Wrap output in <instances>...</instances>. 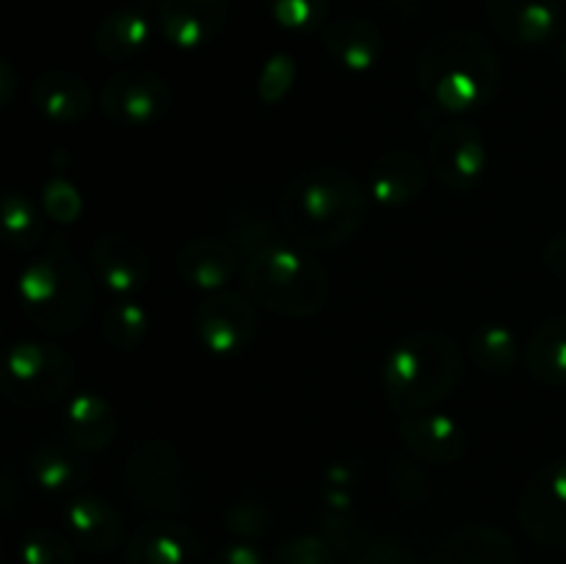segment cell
I'll list each match as a JSON object with an SVG mask.
<instances>
[{
  "mask_svg": "<svg viewBox=\"0 0 566 564\" xmlns=\"http://www.w3.org/2000/svg\"><path fill=\"white\" fill-rule=\"evenodd\" d=\"M241 252L224 238L202 236L188 241L177 254V276L193 291L216 293L224 291L227 282L235 276Z\"/></svg>",
  "mask_w": 566,
  "mask_h": 564,
  "instance_id": "e0dca14e",
  "label": "cell"
},
{
  "mask_svg": "<svg viewBox=\"0 0 566 564\" xmlns=\"http://www.w3.org/2000/svg\"><path fill=\"white\" fill-rule=\"evenodd\" d=\"M517 520L525 534L545 547H566V457L547 462L517 503Z\"/></svg>",
  "mask_w": 566,
  "mask_h": 564,
  "instance_id": "9c48e42d",
  "label": "cell"
},
{
  "mask_svg": "<svg viewBox=\"0 0 566 564\" xmlns=\"http://www.w3.org/2000/svg\"><path fill=\"white\" fill-rule=\"evenodd\" d=\"M11 94H14V66L9 59L0 61V103L9 105Z\"/></svg>",
  "mask_w": 566,
  "mask_h": 564,
  "instance_id": "60d3db41",
  "label": "cell"
},
{
  "mask_svg": "<svg viewBox=\"0 0 566 564\" xmlns=\"http://www.w3.org/2000/svg\"><path fill=\"white\" fill-rule=\"evenodd\" d=\"M426 97L442 111L468 114L484 108L501 86V59L475 31H446L431 39L418 61Z\"/></svg>",
  "mask_w": 566,
  "mask_h": 564,
  "instance_id": "7a4b0ae2",
  "label": "cell"
},
{
  "mask_svg": "<svg viewBox=\"0 0 566 564\" xmlns=\"http://www.w3.org/2000/svg\"><path fill=\"white\" fill-rule=\"evenodd\" d=\"M271 17L291 33H310L324 25L329 0H265Z\"/></svg>",
  "mask_w": 566,
  "mask_h": 564,
  "instance_id": "4dcf8cb0",
  "label": "cell"
},
{
  "mask_svg": "<svg viewBox=\"0 0 566 564\" xmlns=\"http://www.w3.org/2000/svg\"><path fill=\"white\" fill-rule=\"evenodd\" d=\"M127 564H205L199 536L175 520H155L127 540Z\"/></svg>",
  "mask_w": 566,
  "mask_h": 564,
  "instance_id": "2e32d148",
  "label": "cell"
},
{
  "mask_svg": "<svg viewBox=\"0 0 566 564\" xmlns=\"http://www.w3.org/2000/svg\"><path fill=\"white\" fill-rule=\"evenodd\" d=\"M17 296L25 318L48 335H72L86 324L94 288L86 269L61 238L28 260L17 280Z\"/></svg>",
  "mask_w": 566,
  "mask_h": 564,
  "instance_id": "3957f363",
  "label": "cell"
},
{
  "mask_svg": "<svg viewBox=\"0 0 566 564\" xmlns=\"http://www.w3.org/2000/svg\"><path fill=\"white\" fill-rule=\"evenodd\" d=\"M429 166L412 149H390L370 169V197L385 208H403L423 197Z\"/></svg>",
  "mask_w": 566,
  "mask_h": 564,
  "instance_id": "44dd1931",
  "label": "cell"
},
{
  "mask_svg": "<svg viewBox=\"0 0 566 564\" xmlns=\"http://www.w3.org/2000/svg\"><path fill=\"white\" fill-rule=\"evenodd\" d=\"M398 431L409 453L423 464H457L468 451V437L462 426L431 409L403 415Z\"/></svg>",
  "mask_w": 566,
  "mask_h": 564,
  "instance_id": "5bb4252c",
  "label": "cell"
},
{
  "mask_svg": "<svg viewBox=\"0 0 566 564\" xmlns=\"http://www.w3.org/2000/svg\"><path fill=\"white\" fill-rule=\"evenodd\" d=\"M230 243L243 252L247 258L263 252L265 247L274 243V230L263 216H238L235 224L230 227Z\"/></svg>",
  "mask_w": 566,
  "mask_h": 564,
  "instance_id": "d590c367",
  "label": "cell"
},
{
  "mask_svg": "<svg viewBox=\"0 0 566 564\" xmlns=\"http://www.w3.org/2000/svg\"><path fill=\"white\" fill-rule=\"evenodd\" d=\"M468 354L473 359V365L484 374H512L514 365H517V341H514L512 332L503 324H481L479 330L470 335L468 341Z\"/></svg>",
  "mask_w": 566,
  "mask_h": 564,
  "instance_id": "4316f807",
  "label": "cell"
},
{
  "mask_svg": "<svg viewBox=\"0 0 566 564\" xmlns=\"http://www.w3.org/2000/svg\"><path fill=\"white\" fill-rule=\"evenodd\" d=\"M296 83V61L287 53H274L263 64L258 77V97L265 105H276L287 97V92Z\"/></svg>",
  "mask_w": 566,
  "mask_h": 564,
  "instance_id": "836d02e7",
  "label": "cell"
},
{
  "mask_svg": "<svg viewBox=\"0 0 566 564\" xmlns=\"http://www.w3.org/2000/svg\"><path fill=\"white\" fill-rule=\"evenodd\" d=\"M213 564H265V556L258 545L241 540V542H230V545L213 558Z\"/></svg>",
  "mask_w": 566,
  "mask_h": 564,
  "instance_id": "f35d334b",
  "label": "cell"
},
{
  "mask_svg": "<svg viewBox=\"0 0 566 564\" xmlns=\"http://www.w3.org/2000/svg\"><path fill=\"white\" fill-rule=\"evenodd\" d=\"M321 523H324L321 525V529H324L321 534H324L337 551H352V547H357L359 540H363V536H359V525L352 512H329V509H326Z\"/></svg>",
  "mask_w": 566,
  "mask_h": 564,
  "instance_id": "74e56055",
  "label": "cell"
},
{
  "mask_svg": "<svg viewBox=\"0 0 566 564\" xmlns=\"http://www.w3.org/2000/svg\"><path fill=\"white\" fill-rule=\"evenodd\" d=\"M153 326V315L133 299H119L103 313V337L116 352H133L144 343Z\"/></svg>",
  "mask_w": 566,
  "mask_h": 564,
  "instance_id": "f1b7e54d",
  "label": "cell"
},
{
  "mask_svg": "<svg viewBox=\"0 0 566 564\" xmlns=\"http://www.w3.org/2000/svg\"><path fill=\"white\" fill-rule=\"evenodd\" d=\"M429 564H517V547L495 525H462L437 542Z\"/></svg>",
  "mask_w": 566,
  "mask_h": 564,
  "instance_id": "ffe728a7",
  "label": "cell"
},
{
  "mask_svg": "<svg viewBox=\"0 0 566 564\" xmlns=\"http://www.w3.org/2000/svg\"><path fill=\"white\" fill-rule=\"evenodd\" d=\"M66 440L77 451H103L116 437V415L108 398L99 393L81 390L66 401L64 409Z\"/></svg>",
  "mask_w": 566,
  "mask_h": 564,
  "instance_id": "603a6c76",
  "label": "cell"
},
{
  "mask_svg": "<svg viewBox=\"0 0 566 564\" xmlns=\"http://www.w3.org/2000/svg\"><path fill=\"white\" fill-rule=\"evenodd\" d=\"M175 105L171 86L149 70H122L105 81L99 108L119 127H149Z\"/></svg>",
  "mask_w": 566,
  "mask_h": 564,
  "instance_id": "ba28073f",
  "label": "cell"
},
{
  "mask_svg": "<svg viewBox=\"0 0 566 564\" xmlns=\"http://www.w3.org/2000/svg\"><path fill=\"white\" fill-rule=\"evenodd\" d=\"M66 534L88 553H111L125 540L122 514L97 495H75L64 509Z\"/></svg>",
  "mask_w": 566,
  "mask_h": 564,
  "instance_id": "d6986e66",
  "label": "cell"
},
{
  "mask_svg": "<svg viewBox=\"0 0 566 564\" xmlns=\"http://www.w3.org/2000/svg\"><path fill=\"white\" fill-rule=\"evenodd\" d=\"M193 332L210 354L230 357L243 352L258 332L252 299L235 291H216L193 310Z\"/></svg>",
  "mask_w": 566,
  "mask_h": 564,
  "instance_id": "30bf717a",
  "label": "cell"
},
{
  "mask_svg": "<svg viewBox=\"0 0 566 564\" xmlns=\"http://www.w3.org/2000/svg\"><path fill=\"white\" fill-rule=\"evenodd\" d=\"M545 263L553 274L564 276L566 280V232H562V236H556L551 243H547Z\"/></svg>",
  "mask_w": 566,
  "mask_h": 564,
  "instance_id": "ab89813d",
  "label": "cell"
},
{
  "mask_svg": "<svg viewBox=\"0 0 566 564\" xmlns=\"http://www.w3.org/2000/svg\"><path fill=\"white\" fill-rule=\"evenodd\" d=\"M492 28L512 44H547L562 28L558 0H490Z\"/></svg>",
  "mask_w": 566,
  "mask_h": 564,
  "instance_id": "9a60e30c",
  "label": "cell"
},
{
  "mask_svg": "<svg viewBox=\"0 0 566 564\" xmlns=\"http://www.w3.org/2000/svg\"><path fill=\"white\" fill-rule=\"evenodd\" d=\"M158 31L177 50H199L227 25L230 0H160Z\"/></svg>",
  "mask_w": 566,
  "mask_h": 564,
  "instance_id": "7c38bea8",
  "label": "cell"
},
{
  "mask_svg": "<svg viewBox=\"0 0 566 564\" xmlns=\"http://www.w3.org/2000/svg\"><path fill=\"white\" fill-rule=\"evenodd\" d=\"M324 48L343 70L368 72L381 59V31L365 17H337L324 28Z\"/></svg>",
  "mask_w": 566,
  "mask_h": 564,
  "instance_id": "cb8c5ba5",
  "label": "cell"
},
{
  "mask_svg": "<svg viewBox=\"0 0 566 564\" xmlns=\"http://www.w3.org/2000/svg\"><path fill=\"white\" fill-rule=\"evenodd\" d=\"M368 194L343 169H310L287 182L280 197L282 224L307 249H335L363 227Z\"/></svg>",
  "mask_w": 566,
  "mask_h": 564,
  "instance_id": "6da1fadb",
  "label": "cell"
},
{
  "mask_svg": "<svg viewBox=\"0 0 566 564\" xmlns=\"http://www.w3.org/2000/svg\"><path fill=\"white\" fill-rule=\"evenodd\" d=\"M227 529L230 534L241 536V540H258V536L269 534L271 529V512L265 503L254 501V498H243V501H235L224 514Z\"/></svg>",
  "mask_w": 566,
  "mask_h": 564,
  "instance_id": "e575fe53",
  "label": "cell"
},
{
  "mask_svg": "<svg viewBox=\"0 0 566 564\" xmlns=\"http://www.w3.org/2000/svg\"><path fill=\"white\" fill-rule=\"evenodd\" d=\"M462 379V348L437 330L409 332L392 346L381 370V390L392 412L412 415L437 407Z\"/></svg>",
  "mask_w": 566,
  "mask_h": 564,
  "instance_id": "277c9868",
  "label": "cell"
},
{
  "mask_svg": "<svg viewBox=\"0 0 566 564\" xmlns=\"http://www.w3.org/2000/svg\"><path fill=\"white\" fill-rule=\"evenodd\" d=\"M3 238L17 252H36L44 247V219L31 199L20 191H6L3 197Z\"/></svg>",
  "mask_w": 566,
  "mask_h": 564,
  "instance_id": "83f0119b",
  "label": "cell"
},
{
  "mask_svg": "<svg viewBox=\"0 0 566 564\" xmlns=\"http://www.w3.org/2000/svg\"><path fill=\"white\" fill-rule=\"evenodd\" d=\"M127 492L142 509L155 514H175L188 501V473L180 448L166 437L138 442L127 457Z\"/></svg>",
  "mask_w": 566,
  "mask_h": 564,
  "instance_id": "52a82bcc",
  "label": "cell"
},
{
  "mask_svg": "<svg viewBox=\"0 0 566 564\" xmlns=\"http://www.w3.org/2000/svg\"><path fill=\"white\" fill-rule=\"evenodd\" d=\"M28 476L39 490L50 495L75 492L88 479V468L77 453L61 446H42L28 459Z\"/></svg>",
  "mask_w": 566,
  "mask_h": 564,
  "instance_id": "484cf974",
  "label": "cell"
},
{
  "mask_svg": "<svg viewBox=\"0 0 566 564\" xmlns=\"http://www.w3.org/2000/svg\"><path fill=\"white\" fill-rule=\"evenodd\" d=\"M429 160L431 171L448 191L468 194L484 177L490 155H486L484 138L473 125L451 122L431 136Z\"/></svg>",
  "mask_w": 566,
  "mask_h": 564,
  "instance_id": "8fae6325",
  "label": "cell"
},
{
  "mask_svg": "<svg viewBox=\"0 0 566 564\" xmlns=\"http://www.w3.org/2000/svg\"><path fill=\"white\" fill-rule=\"evenodd\" d=\"M528 374L542 385H566V315L539 324L525 346Z\"/></svg>",
  "mask_w": 566,
  "mask_h": 564,
  "instance_id": "d4e9b609",
  "label": "cell"
},
{
  "mask_svg": "<svg viewBox=\"0 0 566 564\" xmlns=\"http://www.w3.org/2000/svg\"><path fill=\"white\" fill-rule=\"evenodd\" d=\"M352 564H415V553L409 551V545L403 540L381 536V540L359 545Z\"/></svg>",
  "mask_w": 566,
  "mask_h": 564,
  "instance_id": "8d00e7d4",
  "label": "cell"
},
{
  "mask_svg": "<svg viewBox=\"0 0 566 564\" xmlns=\"http://www.w3.org/2000/svg\"><path fill=\"white\" fill-rule=\"evenodd\" d=\"M271 564H337V547L324 534H293L280 542Z\"/></svg>",
  "mask_w": 566,
  "mask_h": 564,
  "instance_id": "1f68e13d",
  "label": "cell"
},
{
  "mask_svg": "<svg viewBox=\"0 0 566 564\" xmlns=\"http://www.w3.org/2000/svg\"><path fill=\"white\" fill-rule=\"evenodd\" d=\"M22 564H75V547L72 540L53 529H31L20 542Z\"/></svg>",
  "mask_w": 566,
  "mask_h": 564,
  "instance_id": "f546056e",
  "label": "cell"
},
{
  "mask_svg": "<svg viewBox=\"0 0 566 564\" xmlns=\"http://www.w3.org/2000/svg\"><path fill=\"white\" fill-rule=\"evenodd\" d=\"M31 103L53 125H77L92 114V86L72 70H48L33 81Z\"/></svg>",
  "mask_w": 566,
  "mask_h": 564,
  "instance_id": "ac0fdd59",
  "label": "cell"
},
{
  "mask_svg": "<svg viewBox=\"0 0 566 564\" xmlns=\"http://www.w3.org/2000/svg\"><path fill=\"white\" fill-rule=\"evenodd\" d=\"M155 28H158V17H153L147 6H122L103 17L94 33V48L105 61H127L147 50Z\"/></svg>",
  "mask_w": 566,
  "mask_h": 564,
  "instance_id": "7402d4cb",
  "label": "cell"
},
{
  "mask_svg": "<svg viewBox=\"0 0 566 564\" xmlns=\"http://www.w3.org/2000/svg\"><path fill=\"white\" fill-rule=\"evenodd\" d=\"M562 66H564V72H566V39H564V44H562Z\"/></svg>",
  "mask_w": 566,
  "mask_h": 564,
  "instance_id": "b9f144b4",
  "label": "cell"
},
{
  "mask_svg": "<svg viewBox=\"0 0 566 564\" xmlns=\"http://www.w3.org/2000/svg\"><path fill=\"white\" fill-rule=\"evenodd\" d=\"M243 285L254 304L285 318H310L329 302L324 265L310 260L302 249L280 241L247 258Z\"/></svg>",
  "mask_w": 566,
  "mask_h": 564,
  "instance_id": "5b68a950",
  "label": "cell"
},
{
  "mask_svg": "<svg viewBox=\"0 0 566 564\" xmlns=\"http://www.w3.org/2000/svg\"><path fill=\"white\" fill-rule=\"evenodd\" d=\"M75 382V359L48 341H20L9 348L3 365V398L20 409L59 404Z\"/></svg>",
  "mask_w": 566,
  "mask_h": 564,
  "instance_id": "8992f818",
  "label": "cell"
},
{
  "mask_svg": "<svg viewBox=\"0 0 566 564\" xmlns=\"http://www.w3.org/2000/svg\"><path fill=\"white\" fill-rule=\"evenodd\" d=\"M94 276L116 296H133L149 280V258L136 238L103 232L92 247Z\"/></svg>",
  "mask_w": 566,
  "mask_h": 564,
  "instance_id": "4fadbf2b",
  "label": "cell"
},
{
  "mask_svg": "<svg viewBox=\"0 0 566 564\" xmlns=\"http://www.w3.org/2000/svg\"><path fill=\"white\" fill-rule=\"evenodd\" d=\"M42 208L59 224H75L83 213V197L70 177L53 175L42 186Z\"/></svg>",
  "mask_w": 566,
  "mask_h": 564,
  "instance_id": "d6a6232c",
  "label": "cell"
}]
</instances>
